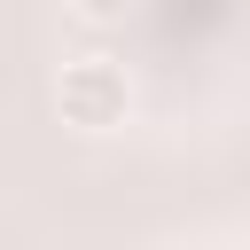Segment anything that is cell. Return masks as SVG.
Instances as JSON below:
<instances>
[{
  "instance_id": "obj_2",
  "label": "cell",
  "mask_w": 250,
  "mask_h": 250,
  "mask_svg": "<svg viewBox=\"0 0 250 250\" xmlns=\"http://www.w3.org/2000/svg\"><path fill=\"white\" fill-rule=\"evenodd\" d=\"M70 16H78V23H125L133 0H70Z\"/></svg>"
},
{
  "instance_id": "obj_1",
  "label": "cell",
  "mask_w": 250,
  "mask_h": 250,
  "mask_svg": "<svg viewBox=\"0 0 250 250\" xmlns=\"http://www.w3.org/2000/svg\"><path fill=\"white\" fill-rule=\"evenodd\" d=\"M55 109H62L70 133H117L133 117V70L117 55H78L55 78Z\"/></svg>"
}]
</instances>
